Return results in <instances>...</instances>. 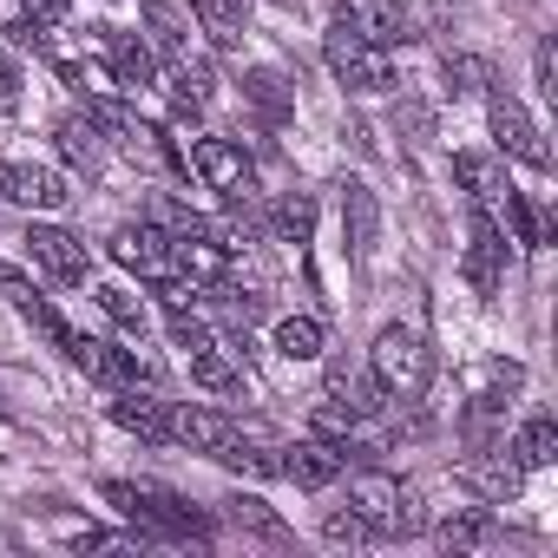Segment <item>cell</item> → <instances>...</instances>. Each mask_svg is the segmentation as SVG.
<instances>
[{"label": "cell", "mask_w": 558, "mask_h": 558, "mask_svg": "<svg viewBox=\"0 0 558 558\" xmlns=\"http://www.w3.org/2000/svg\"><path fill=\"white\" fill-rule=\"evenodd\" d=\"M106 499L138 525V538H210V519L191 506V499H178L171 486H151V480H106Z\"/></svg>", "instance_id": "obj_1"}, {"label": "cell", "mask_w": 558, "mask_h": 558, "mask_svg": "<svg viewBox=\"0 0 558 558\" xmlns=\"http://www.w3.org/2000/svg\"><path fill=\"white\" fill-rule=\"evenodd\" d=\"M368 368H375V388H381V395L414 401V395L427 388V375H434V355H427V342H421L414 329L388 323V329L375 336V349H368Z\"/></svg>", "instance_id": "obj_2"}, {"label": "cell", "mask_w": 558, "mask_h": 558, "mask_svg": "<svg viewBox=\"0 0 558 558\" xmlns=\"http://www.w3.org/2000/svg\"><path fill=\"white\" fill-rule=\"evenodd\" d=\"M349 506L375 525V538H408L421 532V506H414V486H401L395 473H355L349 480Z\"/></svg>", "instance_id": "obj_3"}, {"label": "cell", "mask_w": 558, "mask_h": 558, "mask_svg": "<svg viewBox=\"0 0 558 558\" xmlns=\"http://www.w3.org/2000/svg\"><path fill=\"white\" fill-rule=\"evenodd\" d=\"M323 60H329V73H336L349 93H388V86H395L388 53H381V47H368L362 34H349L342 21L323 34Z\"/></svg>", "instance_id": "obj_4"}, {"label": "cell", "mask_w": 558, "mask_h": 558, "mask_svg": "<svg viewBox=\"0 0 558 558\" xmlns=\"http://www.w3.org/2000/svg\"><path fill=\"white\" fill-rule=\"evenodd\" d=\"M112 256L125 269H138L145 283H171V276H178V236L158 230V223H119L112 230Z\"/></svg>", "instance_id": "obj_5"}, {"label": "cell", "mask_w": 558, "mask_h": 558, "mask_svg": "<svg viewBox=\"0 0 558 558\" xmlns=\"http://www.w3.org/2000/svg\"><path fill=\"white\" fill-rule=\"evenodd\" d=\"M276 473H283V480H296L303 493H323V486H336V480L349 473V440H323V434H310V440L283 447Z\"/></svg>", "instance_id": "obj_6"}, {"label": "cell", "mask_w": 558, "mask_h": 558, "mask_svg": "<svg viewBox=\"0 0 558 558\" xmlns=\"http://www.w3.org/2000/svg\"><path fill=\"white\" fill-rule=\"evenodd\" d=\"M486 119H493V138H499V151H512L519 165H532V171H545L551 165V151H545V132L532 125V112L512 99V93H486Z\"/></svg>", "instance_id": "obj_7"}, {"label": "cell", "mask_w": 558, "mask_h": 558, "mask_svg": "<svg viewBox=\"0 0 558 558\" xmlns=\"http://www.w3.org/2000/svg\"><path fill=\"white\" fill-rule=\"evenodd\" d=\"M336 21H342L349 34H362L368 47H381V53L414 40V21H408L401 0H336Z\"/></svg>", "instance_id": "obj_8"}, {"label": "cell", "mask_w": 558, "mask_h": 558, "mask_svg": "<svg viewBox=\"0 0 558 558\" xmlns=\"http://www.w3.org/2000/svg\"><path fill=\"white\" fill-rule=\"evenodd\" d=\"M499 276H506V230L493 223L486 204H473V210H466V283H473L480 296H493Z\"/></svg>", "instance_id": "obj_9"}, {"label": "cell", "mask_w": 558, "mask_h": 558, "mask_svg": "<svg viewBox=\"0 0 558 558\" xmlns=\"http://www.w3.org/2000/svg\"><path fill=\"white\" fill-rule=\"evenodd\" d=\"M184 165H191V171H197L210 191H223V197H243V191L256 184V165H250V158H243L230 138H197Z\"/></svg>", "instance_id": "obj_10"}, {"label": "cell", "mask_w": 558, "mask_h": 558, "mask_svg": "<svg viewBox=\"0 0 558 558\" xmlns=\"http://www.w3.org/2000/svg\"><path fill=\"white\" fill-rule=\"evenodd\" d=\"M27 256L53 276V283H86V269H93L86 243H80L73 230H60V223H34V230H27Z\"/></svg>", "instance_id": "obj_11"}, {"label": "cell", "mask_w": 558, "mask_h": 558, "mask_svg": "<svg viewBox=\"0 0 558 558\" xmlns=\"http://www.w3.org/2000/svg\"><path fill=\"white\" fill-rule=\"evenodd\" d=\"M0 197H8V204H27V210H60L73 191H66L60 171L27 165V158H8V165H0Z\"/></svg>", "instance_id": "obj_12"}, {"label": "cell", "mask_w": 558, "mask_h": 558, "mask_svg": "<svg viewBox=\"0 0 558 558\" xmlns=\"http://www.w3.org/2000/svg\"><path fill=\"white\" fill-rule=\"evenodd\" d=\"M165 440H178V447H191V453H223L230 440H236V421L230 414H217V408H171L165 414Z\"/></svg>", "instance_id": "obj_13"}, {"label": "cell", "mask_w": 558, "mask_h": 558, "mask_svg": "<svg viewBox=\"0 0 558 558\" xmlns=\"http://www.w3.org/2000/svg\"><path fill=\"white\" fill-rule=\"evenodd\" d=\"M375 236H381V204H375V191L362 178H349L342 184V243H349V256L368 263L375 256Z\"/></svg>", "instance_id": "obj_14"}, {"label": "cell", "mask_w": 558, "mask_h": 558, "mask_svg": "<svg viewBox=\"0 0 558 558\" xmlns=\"http://www.w3.org/2000/svg\"><path fill=\"white\" fill-rule=\"evenodd\" d=\"M138 14H145V34H151V60L184 66V60H191V47H184V21H178L171 0H145Z\"/></svg>", "instance_id": "obj_15"}, {"label": "cell", "mask_w": 558, "mask_h": 558, "mask_svg": "<svg viewBox=\"0 0 558 558\" xmlns=\"http://www.w3.org/2000/svg\"><path fill=\"white\" fill-rule=\"evenodd\" d=\"M519 473H525V466H519V460H506L499 447H480V460H466V480H473L486 499H499V506L519 493Z\"/></svg>", "instance_id": "obj_16"}, {"label": "cell", "mask_w": 558, "mask_h": 558, "mask_svg": "<svg viewBox=\"0 0 558 558\" xmlns=\"http://www.w3.org/2000/svg\"><path fill=\"white\" fill-rule=\"evenodd\" d=\"M453 178L473 191V204H499L512 184H506V171L486 158V151H453Z\"/></svg>", "instance_id": "obj_17"}, {"label": "cell", "mask_w": 558, "mask_h": 558, "mask_svg": "<svg viewBox=\"0 0 558 558\" xmlns=\"http://www.w3.org/2000/svg\"><path fill=\"white\" fill-rule=\"evenodd\" d=\"M53 138H60V151H66V165H73V171H86V178H93V171L106 165V145H99V125H93V119H60V132H53Z\"/></svg>", "instance_id": "obj_18"}, {"label": "cell", "mask_w": 558, "mask_h": 558, "mask_svg": "<svg viewBox=\"0 0 558 558\" xmlns=\"http://www.w3.org/2000/svg\"><path fill=\"white\" fill-rule=\"evenodd\" d=\"M512 460H519V466H551V460H558V421H551V414H532V421L512 434Z\"/></svg>", "instance_id": "obj_19"}, {"label": "cell", "mask_w": 558, "mask_h": 558, "mask_svg": "<svg viewBox=\"0 0 558 558\" xmlns=\"http://www.w3.org/2000/svg\"><path fill=\"white\" fill-rule=\"evenodd\" d=\"M184 355H191V375H197L210 395L236 388V349H223V342H197V349H184Z\"/></svg>", "instance_id": "obj_20"}, {"label": "cell", "mask_w": 558, "mask_h": 558, "mask_svg": "<svg viewBox=\"0 0 558 558\" xmlns=\"http://www.w3.org/2000/svg\"><path fill=\"white\" fill-rule=\"evenodd\" d=\"M223 519H230L236 532H256V538H290V525L276 519L263 499H250V493H230V499H223Z\"/></svg>", "instance_id": "obj_21"}, {"label": "cell", "mask_w": 558, "mask_h": 558, "mask_svg": "<svg viewBox=\"0 0 558 558\" xmlns=\"http://www.w3.org/2000/svg\"><path fill=\"white\" fill-rule=\"evenodd\" d=\"M276 355L316 362V355H323V323H316V316H283V323H276Z\"/></svg>", "instance_id": "obj_22"}, {"label": "cell", "mask_w": 558, "mask_h": 558, "mask_svg": "<svg viewBox=\"0 0 558 558\" xmlns=\"http://www.w3.org/2000/svg\"><path fill=\"white\" fill-rule=\"evenodd\" d=\"M434 538H440L447 551H473V545H486V538H493V519L466 506V512H447V519L434 525Z\"/></svg>", "instance_id": "obj_23"}, {"label": "cell", "mask_w": 558, "mask_h": 558, "mask_svg": "<svg viewBox=\"0 0 558 558\" xmlns=\"http://www.w3.org/2000/svg\"><path fill=\"white\" fill-rule=\"evenodd\" d=\"M243 99H250L263 119H276V125L290 119V80H283V73H250V80H243Z\"/></svg>", "instance_id": "obj_24"}, {"label": "cell", "mask_w": 558, "mask_h": 558, "mask_svg": "<svg viewBox=\"0 0 558 558\" xmlns=\"http://www.w3.org/2000/svg\"><path fill=\"white\" fill-rule=\"evenodd\" d=\"M112 421H119L125 434H138V440H165V408H158V401L119 395V401H112Z\"/></svg>", "instance_id": "obj_25"}, {"label": "cell", "mask_w": 558, "mask_h": 558, "mask_svg": "<svg viewBox=\"0 0 558 558\" xmlns=\"http://www.w3.org/2000/svg\"><path fill=\"white\" fill-rule=\"evenodd\" d=\"M276 236H283V243H310V230H316V197L310 191H290L283 204H276Z\"/></svg>", "instance_id": "obj_26"}, {"label": "cell", "mask_w": 558, "mask_h": 558, "mask_svg": "<svg viewBox=\"0 0 558 558\" xmlns=\"http://www.w3.org/2000/svg\"><path fill=\"white\" fill-rule=\"evenodd\" d=\"M106 47H112V66H119V80H125V86H151V80H158L151 47H138V40H125V34H112Z\"/></svg>", "instance_id": "obj_27"}, {"label": "cell", "mask_w": 558, "mask_h": 558, "mask_svg": "<svg viewBox=\"0 0 558 558\" xmlns=\"http://www.w3.org/2000/svg\"><path fill=\"white\" fill-rule=\"evenodd\" d=\"M499 204H506V223H512V243H519V250H538V243H545V217L532 210V197H525V191H506Z\"/></svg>", "instance_id": "obj_28"}, {"label": "cell", "mask_w": 558, "mask_h": 558, "mask_svg": "<svg viewBox=\"0 0 558 558\" xmlns=\"http://www.w3.org/2000/svg\"><path fill=\"white\" fill-rule=\"evenodd\" d=\"M191 8H197V21H204V34H210V47H236V34H243V14L230 8V0H191Z\"/></svg>", "instance_id": "obj_29"}, {"label": "cell", "mask_w": 558, "mask_h": 558, "mask_svg": "<svg viewBox=\"0 0 558 558\" xmlns=\"http://www.w3.org/2000/svg\"><path fill=\"white\" fill-rule=\"evenodd\" d=\"M440 73L453 93H493V60H480V53H447Z\"/></svg>", "instance_id": "obj_30"}, {"label": "cell", "mask_w": 558, "mask_h": 558, "mask_svg": "<svg viewBox=\"0 0 558 558\" xmlns=\"http://www.w3.org/2000/svg\"><path fill=\"white\" fill-rule=\"evenodd\" d=\"M99 310L132 336V342H145V329H151V316H145V303L138 296H125V290H99Z\"/></svg>", "instance_id": "obj_31"}, {"label": "cell", "mask_w": 558, "mask_h": 558, "mask_svg": "<svg viewBox=\"0 0 558 558\" xmlns=\"http://www.w3.org/2000/svg\"><path fill=\"white\" fill-rule=\"evenodd\" d=\"M323 538H329V545H368V538H375V525L349 506V512H329V519H323Z\"/></svg>", "instance_id": "obj_32"}, {"label": "cell", "mask_w": 558, "mask_h": 558, "mask_svg": "<svg viewBox=\"0 0 558 558\" xmlns=\"http://www.w3.org/2000/svg\"><path fill=\"white\" fill-rule=\"evenodd\" d=\"M355 421H362V414H355L349 401H323V408L310 414V427H316L323 440H349V427H355Z\"/></svg>", "instance_id": "obj_33"}, {"label": "cell", "mask_w": 558, "mask_h": 558, "mask_svg": "<svg viewBox=\"0 0 558 558\" xmlns=\"http://www.w3.org/2000/svg\"><path fill=\"white\" fill-rule=\"evenodd\" d=\"M132 545H138L132 532H80L73 538V551H132Z\"/></svg>", "instance_id": "obj_34"}, {"label": "cell", "mask_w": 558, "mask_h": 558, "mask_svg": "<svg viewBox=\"0 0 558 558\" xmlns=\"http://www.w3.org/2000/svg\"><path fill=\"white\" fill-rule=\"evenodd\" d=\"M532 73H538V93H558V73H551V40H538V53H532Z\"/></svg>", "instance_id": "obj_35"}, {"label": "cell", "mask_w": 558, "mask_h": 558, "mask_svg": "<svg viewBox=\"0 0 558 558\" xmlns=\"http://www.w3.org/2000/svg\"><path fill=\"white\" fill-rule=\"evenodd\" d=\"M21 99V66H0V112H14Z\"/></svg>", "instance_id": "obj_36"}, {"label": "cell", "mask_w": 558, "mask_h": 558, "mask_svg": "<svg viewBox=\"0 0 558 558\" xmlns=\"http://www.w3.org/2000/svg\"><path fill=\"white\" fill-rule=\"evenodd\" d=\"M34 8H40V14H66V0H34Z\"/></svg>", "instance_id": "obj_37"}]
</instances>
